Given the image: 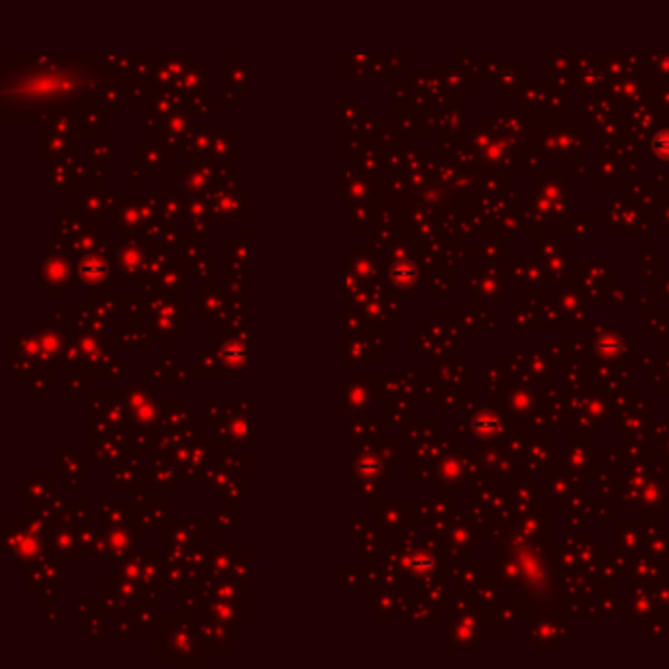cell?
Returning a JSON list of instances; mask_svg holds the SVG:
<instances>
[{
  "label": "cell",
  "mask_w": 669,
  "mask_h": 669,
  "mask_svg": "<svg viewBox=\"0 0 669 669\" xmlns=\"http://www.w3.org/2000/svg\"><path fill=\"white\" fill-rule=\"evenodd\" d=\"M415 267H412L410 263H397V265L391 269V281H393L397 287H408V285L415 281Z\"/></svg>",
  "instance_id": "cell-3"
},
{
  "label": "cell",
  "mask_w": 669,
  "mask_h": 669,
  "mask_svg": "<svg viewBox=\"0 0 669 669\" xmlns=\"http://www.w3.org/2000/svg\"><path fill=\"white\" fill-rule=\"evenodd\" d=\"M653 147H656L658 155H661V157H668L669 159V134H660V136L656 137Z\"/></svg>",
  "instance_id": "cell-4"
},
{
  "label": "cell",
  "mask_w": 669,
  "mask_h": 669,
  "mask_svg": "<svg viewBox=\"0 0 669 669\" xmlns=\"http://www.w3.org/2000/svg\"><path fill=\"white\" fill-rule=\"evenodd\" d=\"M220 360L224 367L235 371H244L245 367V342L240 338H230L218 348Z\"/></svg>",
  "instance_id": "cell-1"
},
{
  "label": "cell",
  "mask_w": 669,
  "mask_h": 669,
  "mask_svg": "<svg viewBox=\"0 0 669 669\" xmlns=\"http://www.w3.org/2000/svg\"><path fill=\"white\" fill-rule=\"evenodd\" d=\"M353 471L363 479H373L383 473V465H381L379 458H375L371 453H360V458L353 462Z\"/></svg>",
  "instance_id": "cell-2"
}]
</instances>
